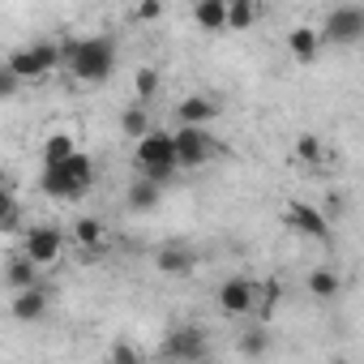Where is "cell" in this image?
<instances>
[{
  "label": "cell",
  "instance_id": "1",
  "mask_svg": "<svg viewBox=\"0 0 364 364\" xmlns=\"http://www.w3.org/2000/svg\"><path fill=\"white\" fill-rule=\"evenodd\" d=\"M60 56H65V65L73 69V77H77V82H90V86H103V82L116 73V39H112V35L65 39V43H60Z\"/></svg>",
  "mask_w": 364,
  "mask_h": 364
},
{
  "label": "cell",
  "instance_id": "2",
  "mask_svg": "<svg viewBox=\"0 0 364 364\" xmlns=\"http://www.w3.org/2000/svg\"><path fill=\"white\" fill-rule=\"evenodd\" d=\"M137 171L150 176V180H159V185H167V180L180 171L176 167V146H171V133L167 129H154L150 124L137 137Z\"/></svg>",
  "mask_w": 364,
  "mask_h": 364
},
{
  "label": "cell",
  "instance_id": "3",
  "mask_svg": "<svg viewBox=\"0 0 364 364\" xmlns=\"http://www.w3.org/2000/svg\"><path fill=\"white\" fill-rule=\"evenodd\" d=\"M9 73L18 77V82H31V77H43V73H52L56 65H65V56H60V43H35V48H18V52H9Z\"/></svg>",
  "mask_w": 364,
  "mask_h": 364
},
{
  "label": "cell",
  "instance_id": "4",
  "mask_svg": "<svg viewBox=\"0 0 364 364\" xmlns=\"http://www.w3.org/2000/svg\"><path fill=\"white\" fill-rule=\"evenodd\" d=\"M317 35H321V43H330V48H355V43L364 39V9H360V5H338V9H330L326 26H321Z\"/></svg>",
  "mask_w": 364,
  "mask_h": 364
},
{
  "label": "cell",
  "instance_id": "5",
  "mask_svg": "<svg viewBox=\"0 0 364 364\" xmlns=\"http://www.w3.org/2000/svg\"><path fill=\"white\" fill-rule=\"evenodd\" d=\"M171 146H176V167H202L215 150V141L206 137V124H180L171 133Z\"/></svg>",
  "mask_w": 364,
  "mask_h": 364
},
{
  "label": "cell",
  "instance_id": "6",
  "mask_svg": "<svg viewBox=\"0 0 364 364\" xmlns=\"http://www.w3.org/2000/svg\"><path fill=\"white\" fill-rule=\"evenodd\" d=\"M159 355H167V360H210L206 330H198V326H180V330H171V334L159 343Z\"/></svg>",
  "mask_w": 364,
  "mask_h": 364
},
{
  "label": "cell",
  "instance_id": "7",
  "mask_svg": "<svg viewBox=\"0 0 364 364\" xmlns=\"http://www.w3.org/2000/svg\"><path fill=\"white\" fill-rule=\"evenodd\" d=\"M22 253H26L31 262H39V266L60 262V253H65V232H60L56 223H35V228L22 236Z\"/></svg>",
  "mask_w": 364,
  "mask_h": 364
},
{
  "label": "cell",
  "instance_id": "8",
  "mask_svg": "<svg viewBox=\"0 0 364 364\" xmlns=\"http://www.w3.org/2000/svg\"><path fill=\"white\" fill-rule=\"evenodd\" d=\"M39 189H43L48 198H56V202H77V198H86V193H90V185H86V180H77L65 163H43Z\"/></svg>",
  "mask_w": 364,
  "mask_h": 364
},
{
  "label": "cell",
  "instance_id": "9",
  "mask_svg": "<svg viewBox=\"0 0 364 364\" xmlns=\"http://www.w3.org/2000/svg\"><path fill=\"white\" fill-rule=\"evenodd\" d=\"M283 219H287L291 232H300V236H309V240H321V245L330 240V223H326V215H321L317 206H309V202H291Z\"/></svg>",
  "mask_w": 364,
  "mask_h": 364
},
{
  "label": "cell",
  "instance_id": "10",
  "mask_svg": "<svg viewBox=\"0 0 364 364\" xmlns=\"http://www.w3.org/2000/svg\"><path fill=\"white\" fill-rule=\"evenodd\" d=\"M253 300H257V283H249V279H228L219 287V309L228 317H249L253 313Z\"/></svg>",
  "mask_w": 364,
  "mask_h": 364
},
{
  "label": "cell",
  "instance_id": "11",
  "mask_svg": "<svg viewBox=\"0 0 364 364\" xmlns=\"http://www.w3.org/2000/svg\"><path fill=\"white\" fill-rule=\"evenodd\" d=\"M48 304H52V291H48L43 283H35V287H22V291H14V300H9V313H14L18 321H43V317H48Z\"/></svg>",
  "mask_w": 364,
  "mask_h": 364
},
{
  "label": "cell",
  "instance_id": "12",
  "mask_svg": "<svg viewBox=\"0 0 364 364\" xmlns=\"http://www.w3.org/2000/svg\"><path fill=\"white\" fill-rule=\"evenodd\" d=\"M219 103L210 99V95H189V99H180L176 103V120L180 124H210V120H219Z\"/></svg>",
  "mask_w": 364,
  "mask_h": 364
},
{
  "label": "cell",
  "instance_id": "13",
  "mask_svg": "<svg viewBox=\"0 0 364 364\" xmlns=\"http://www.w3.org/2000/svg\"><path fill=\"white\" fill-rule=\"evenodd\" d=\"M154 266H159V274H193L198 253H193L189 245H163V249L154 253Z\"/></svg>",
  "mask_w": 364,
  "mask_h": 364
},
{
  "label": "cell",
  "instance_id": "14",
  "mask_svg": "<svg viewBox=\"0 0 364 364\" xmlns=\"http://www.w3.org/2000/svg\"><path fill=\"white\" fill-rule=\"evenodd\" d=\"M35 283H39V262H31L26 253H14L5 262V287L22 291V287H35Z\"/></svg>",
  "mask_w": 364,
  "mask_h": 364
},
{
  "label": "cell",
  "instance_id": "15",
  "mask_svg": "<svg viewBox=\"0 0 364 364\" xmlns=\"http://www.w3.org/2000/svg\"><path fill=\"white\" fill-rule=\"evenodd\" d=\"M287 48H291V56H296L300 65H313V60L321 56V35H317L313 26H296V31L287 35Z\"/></svg>",
  "mask_w": 364,
  "mask_h": 364
},
{
  "label": "cell",
  "instance_id": "16",
  "mask_svg": "<svg viewBox=\"0 0 364 364\" xmlns=\"http://www.w3.org/2000/svg\"><path fill=\"white\" fill-rule=\"evenodd\" d=\"M309 296H313V300H338V296H343L338 270H334V266H317V270L309 274Z\"/></svg>",
  "mask_w": 364,
  "mask_h": 364
},
{
  "label": "cell",
  "instance_id": "17",
  "mask_svg": "<svg viewBox=\"0 0 364 364\" xmlns=\"http://www.w3.org/2000/svg\"><path fill=\"white\" fill-rule=\"evenodd\" d=\"M228 9H223V0H193V22L206 31V35H219V31H228Z\"/></svg>",
  "mask_w": 364,
  "mask_h": 364
},
{
  "label": "cell",
  "instance_id": "18",
  "mask_svg": "<svg viewBox=\"0 0 364 364\" xmlns=\"http://www.w3.org/2000/svg\"><path fill=\"white\" fill-rule=\"evenodd\" d=\"M223 9H228V31H236V35H245L253 22H257V0H223Z\"/></svg>",
  "mask_w": 364,
  "mask_h": 364
},
{
  "label": "cell",
  "instance_id": "19",
  "mask_svg": "<svg viewBox=\"0 0 364 364\" xmlns=\"http://www.w3.org/2000/svg\"><path fill=\"white\" fill-rule=\"evenodd\" d=\"M159 198H163V185H159V180H150V176H141L137 185L129 189V206L133 210H154Z\"/></svg>",
  "mask_w": 364,
  "mask_h": 364
},
{
  "label": "cell",
  "instance_id": "20",
  "mask_svg": "<svg viewBox=\"0 0 364 364\" xmlns=\"http://www.w3.org/2000/svg\"><path fill=\"white\" fill-rule=\"evenodd\" d=\"M120 129H124V137H141V133L150 129V112H146V103H129V107L120 112Z\"/></svg>",
  "mask_w": 364,
  "mask_h": 364
},
{
  "label": "cell",
  "instance_id": "21",
  "mask_svg": "<svg viewBox=\"0 0 364 364\" xmlns=\"http://www.w3.org/2000/svg\"><path fill=\"white\" fill-rule=\"evenodd\" d=\"M133 90H137V103H154V95H159V73H154L150 65H141V69L133 73Z\"/></svg>",
  "mask_w": 364,
  "mask_h": 364
},
{
  "label": "cell",
  "instance_id": "22",
  "mask_svg": "<svg viewBox=\"0 0 364 364\" xmlns=\"http://www.w3.org/2000/svg\"><path fill=\"white\" fill-rule=\"evenodd\" d=\"M73 240H77V245H86V249H90V245H99V240H103V219L82 215V219L73 223Z\"/></svg>",
  "mask_w": 364,
  "mask_h": 364
},
{
  "label": "cell",
  "instance_id": "23",
  "mask_svg": "<svg viewBox=\"0 0 364 364\" xmlns=\"http://www.w3.org/2000/svg\"><path fill=\"white\" fill-rule=\"evenodd\" d=\"M279 296H283V283H279V279H266V283H257V300H253V313L270 317V309L279 304Z\"/></svg>",
  "mask_w": 364,
  "mask_h": 364
},
{
  "label": "cell",
  "instance_id": "24",
  "mask_svg": "<svg viewBox=\"0 0 364 364\" xmlns=\"http://www.w3.org/2000/svg\"><path fill=\"white\" fill-rule=\"evenodd\" d=\"M77 146H73V137L69 133H52L48 141H43V163H60V159H69Z\"/></svg>",
  "mask_w": 364,
  "mask_h": 364
},
{
  "label": "cell",
  "instance_id": "25",
  "mask_svg": "<svg viewBox=\"0 0 364 364\" xmlns=\"http://www.w3.org/2000/svg\"><path fill=\"white\" fill-rule=\"evenodd\" d=\"M291 154H296L300 163H309V167H313V163H321V159H326V146H321V137L304 133V137H296V150H291Z\"/></svg>",
  "mask_w": 364,
  "mask_h": 364
},
{
  "label": "cell",
  "instance_id": "26",
  "mask_svg": "<svg viewBox=\"0 0 364 364\" xmlns=\"http://www.w3.org/2000/svg\"><path fill=\"white\" fill-rule=\"evenodd\" d=\"M236 347H240V355H266V351H270V334H266L262 326H253V330H245V334H240V343H236Z\"/></svg>",
  "mask_w": 364,
  "mask_h": 364
},
{
  "label": "cell",
  "instance_id": "27",
  "mask_svg": "<svg viewBox=\"0 0 364 364\" xmlns=\"http://www.w3.org/2000/svg\"><path fill=\"white\" fill-rule=\"evenodd\" d=\"M18 223H22V206L14 202L9 189H0V232H14Z\"/></svg>",
  "mask_w": 364,
  "mask_h": 364
},
{
  "label": "cell",
  "instance_id": "28",
  "mask_svg": "<svg viewBox=\"0 0 364 364\" xmlns=\"http://www.w3.org/2000/svg\"><path fill=\"white\" fill-rule=\"evenodd\" d=\"M107 360H124V364H133V360H141V351L133 347V343H112V351H107Z\"/></svg>",
  "mask_w": 364,
  "mask_h": 364
},
{
  "label": "cell",
  "instance_id": "29",
  "mask_svg": "<svg viewBox=\"0 0 364 364\" xmlns=\"http://www.w3.org/2000/svg\"><path fill=\"white\" fill-rule=\"evenodd\" d=\"M321 215H326V223L334 228V223L343 219V198H338V193H326V206H321Z\"/></svg>",
  "mask_w": 364,
  "mask_h": 364
},
{
  "label": "cell",
  "instance_id": "30",
  "mask_svg": "<svg viewBox=\"0 0 364 364\" xmlns=\"http://www.w3.org/2000/svg\"><path fill=\"white\" fill-rule=\"evenodd\" d=\"M18 86H22V82H18V77L9 73V65H0V99H9V95H18Z\"/></svg>",
  "mask_w": 364,
  "mask_h": 364
},
{
  "label": "cell",
  "instance_id": "31",
  "mask_svg": "<svg viewBox=\"0 0 364 364\" xmlns=\"http://www.w3.org/2000/svg\"><path fill=\"white\" fill-rule=\"evenodd\" d=\"M163 14V0H141V5H137V22H154Z\"/></svg>",
  "mask_w": 364,
  "mask_h": 364
},
{
  "label": "cell",
  "instance_id": "32",
  "mask_svg": "<svg viewBox=\"0 0 364 364\" xmlns=\"http://www.w3.org/2000/svg\"><path fill=\"white\" fill-rule=\"evenodd\" d=\"M0 189H9V171L5 167H0Z\"/></svg>",
  "mask_w": 364,
  "mask_h": 364
}]
</instances>
